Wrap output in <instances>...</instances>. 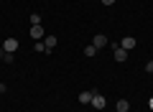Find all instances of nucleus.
Here are the masks:
<instances>
[{"label": "nucleus", "mask_w": 153, "mask_h": 112, "mask_svg": "<svg viewBox=\"0 0 153 112\" xmlns=\"http://www.w3.org/2000/svg\"><path fill=\"white\" fill-rule=\"evenodd\" d=\"M146 71H148V74H153V61H148V64H146Z\"/></svg>", "instance_id": "13"}, {"label": "nucleus", "mask_w": 153, "mask_h": 112, "mask_svg": "<svg viewBox=\"0 0 153 112\" xmlns=\"http://www.w3.org/2000/svg\"><path fill=\"white\" fill-rule=\"evenodd\" d=\"M36 53H46V46H44V41H36Z\"/></svg>", "instance_id": "11"}, {"label": "nucleus", "mask_w": 153, "mask_h": 112, "mask_svg": "<svg viewBox=\"0 0 153 112\" xmlns=\"http://www.w3.org/2000/svg\"><path fill=\"white\" fill-rule=\"evenodd\" d=\"M115 61H117V64L128 61V51H125L123 46H117V43H115Z\"/></svg>", "instance_id": "4"}, {"label": "nucleus", "mask_w": 153, "mask_h": 112, "mask_svg": "<svg viewBox=\"0 0 153 112\" xmlns=\"http://www.w3.org/2000/svg\"><path fill=\"white\" fill-rule=\"evenodd\" d=\"M112 3H115V0H102V5H112Z\"/></svg>", "instance_id": "16"}, {"label": "nucleus", "mask_w": 153, "mask_h": 112, "mask_svg": "<svg viewBox=\"0 0 153 112\" xmlns=\"http://www.w3.org/2000/svg\"><path fill=\"white\" fill-rule=\"evenodd\" d=\"M89 105H92L94 110H105V105H107V99H105V97L100 94V92H92V102H89Z\"/></svg>", "instance_id": "1"}, {"label": "nucleus", "mask_w": 153, "mask_h": 112, "mask_svg": "<svg viewBox=\"0 0 153 112\" xmlns=\"http://www.w3.org/2000/svg\"><path fill=\"white\" fill-rule=\"evenodd\" d=\"M115 110H117V112H128V110H130V102H128V99H117Z\"/></svg>", "instance_id": "8"}, {"label": "nucleus", "mask_w": 153, "mask_h": 112, "mask_svg": "<svg viewBox=\"0 0 153 112\" xmlns=\"http://www.w3.org/2000/svg\"><path fill=\"white\" fill-rule=\"evenodd\" d=\"M3 48H5L8 53H16V51H18V41H16V38H5V43H3Z\"/></svg>", "instance_id": "5"}, {"label": "nucleus", "mask_w": 153, "mask_h": 112, "mask_svg": "<svg viewBox=\"0 0 153 112\" xmlns=\"http://www.w3.org/2000/svg\"><path fill=\"white\" fill-rule=\"evenodd\" d=\"M31 38H33V41H44V38H46L44 26H31Z\"/></svg>", "instance_id": "2"}, {"label": "nucleus", "mask_w": 153, "mask_h": 112, "mask_svg": "<svg viewBox=\"0 0 153 112\" xmlns=\"http://www.w3.org/2000/svg\"><path fill=\"white\" fill-rule=\"evenodd\" d=\"M5 53H8V51H5L3 46H0V59H5Z\"/></svg>", "instance_id": "14"}, {"label": "nucleus", "mask_w": 153, "mask_h": 112, "mask_svg": "<svg viewBox=\"0 0 153 112\" xmlns=\"http://www.w3.org/2000/svg\"><path fill=\"white\" fill-rule=\"evenodd\" d=\"M5 92H8V87H5V84H0V94H5Z\"/></svg>", "instance_id": "15"}, {"label": "nucleus", "mask_w": 153, "mask_h": 112, "mask_svg": "<svg viewBox=\"0 0 153 112\" xmlns=\"http://www.w3.org/2000/svg\"><path fill=\"white\" fill-rule=\"evenodd\" d=\"M94 53H97V48H94V46H87V48H84V56H94Z\"/></svg>", "instance_id": "12"}, {"label": "nucleus", "mask_w": 153, "mask_h": 112, "mask_svg": "<svg viewBox=\"0 0 153 112\" xmlns=\"http://www.w3.org/2000/svg\"><path fill=\"white\" fill-rule=\"evenodd\" d=\"M31 26H41V16H38V13L31 16Z\"/></svg>", "instance_id": "10"}, {"label": "nucleus", "mask_w": 153, "mask_h": 112, "mask_svg": "<svg viewBox=\"0 0 153 112\" xmlns=\"http://www.w3.org/2000/svg\"><path fill=\"white\" fill-rule=\"evenodd\" d=\"M148 107H151V110H153V97H151V99H148Z\"/></svg>", "instance_id": "17"}, {"label": "nucleus", "mask_w": 153, "mask_h": 112, "mask_svg": "<svg viewBox=\"0 0 153 112\" xmlns=\"http://www.w3.org/2000/svg\"><path fill=\"white\" fill-rule=\"evenodd\" d=\"M79 102H82V105H89V102H92V92H82V94H79Z\"/></svg>", "instance_id": "9"}, {"label": "nucleus", "mask_w": 153, "mask_h": 112, "mask_svg": "<svg viewBox=\"0 0 153 112\" xmlns=\"http://www.w3.org/2000/svg\"><path fill=\"white\" fill-rule=\"evenodd\" d=\"M107 43H110V38H107V36H102V33H97V36H94V41H92V46L100 51V48H105Z\"/></svg>", "instance_id": "3"}, {"label": "nucleus", "mask_w": 153, "mask_h": 112, "mask_svg": "<svg viewBox=\"0 0 153 112\" xmlns=\"http://www.w3.org/2000/svg\"><path fill=\"white\" fill-rule=\"evenodd\" d=\"M120 46L125 48V51H130V48H135V46H138V41H135V38H133V36H125V38H123V41H120Z\"/></svg>", "instance_id": "6"}, {"label": "nucleus", "mask_w": 153, "mask_h": 112, "mask_svg": "<svg viewBox=\"0 0 153 112\" xmlns=\"http://www.w3.org/2000/svg\"><path fill=\"white\" fill-rule=\"evenodd\" d=\"M44 46H46V51H54V48H56V36H46L44 38Z\"/></svg>", "instance_id": "7"}]
</instances>
